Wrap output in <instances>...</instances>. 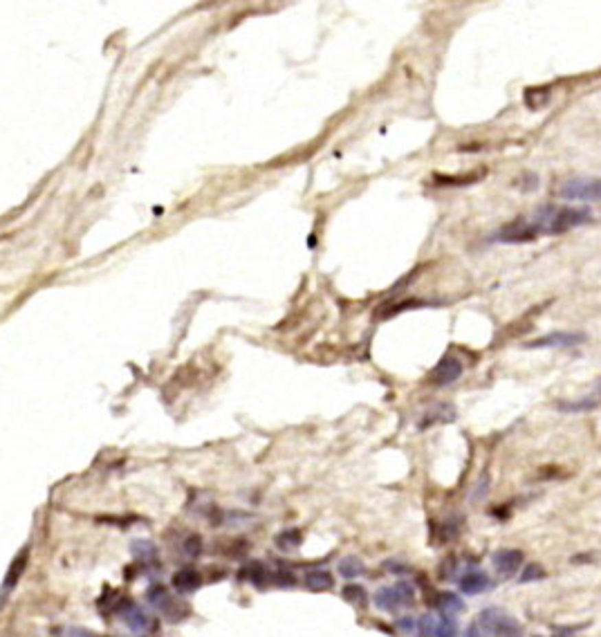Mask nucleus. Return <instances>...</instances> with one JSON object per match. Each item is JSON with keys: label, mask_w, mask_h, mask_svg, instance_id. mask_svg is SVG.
<instances>
[{"label": "nucleus", "mask_w": 601, "mask_h": 637, "mask_svg": "<svg viewBox=\"0 0 601 637\" xmlns=\"http://www.w3.org/2000/svg\"><path fill=\"white\" fill-rule=\"evenodd\" d=\"M171 583H173V588L177 590V592H196L200 585H202V574L196 570V568H191V566H186V568H182V570H177L175 574H173V579H171Z\"/></svg>", "instance_id": "4468645a"}, {"label": "nucleus", "mask_w": 601, "mask_h": 637, "mask_svg": "<svg viewBox=\"0 0 601 637\" xmlns=\"http://www.w3.org/2000/svg\"><path fill=\"white\" fill-rule=\"evenodd\" d=\"M422 305H427V301H418V299H406V301H400L395 305H386L384 310H379V317L382 319H388L393 317L397 312H404V310H416V308H422Z\"/></svg>", "instance_id": "4be33fe9"}, {"label": "nucleus", "mask_w": 601, "mask_h": 637, "mask_svg": "<svg viewBox=\"0 0 601 637\" xmlns=\"http://www.w3.org/2000/svg\"><path fill=\"white\" fill-rule=\"evenodd\" d=\"M131 550H133V557L137 559L139 563H150L157 559V550L150 541L146 539H139V541H133L131 543Z\"/></svg>", "instance_id": "6ab92c4d"}, {"label": "nucleus", "mask_w": 601, "mask_h": 637, "mask_svg": "<svg viewBox=\"0 0 601 637\" xmlns=\"http://www.w3.org/2000/svg\"><path fill=\"white\" fill-rule=\"evenodd\" d=\"M462 370H464L462 361L455 355L449 353V355H444L442 359L435 364L433 370L429 372V384H433V386H449V384H453V381L462 375Z\"/></svg>", "instance_id": "423d86ee"}, {"label": "nucleus", "mask_w": 601, "mask_h": 637, "mask_svg": "<svg viewBox=\"0 0 601 637\" xmlns=\"http://www.w3.org/2000/svg\"><path fill=\"white\" fill-rule=\"evenodd\" d=\"M27 563H30V546H25L19 555L14 557V561H12V566H10V570H7V574H5V579H3V590H0V601H3L7 594H10L14 588H16V583L21 581V577L25 574V568H27Z\"/></svg>", "instance_id": "9d476101"}, {"label": "nucleus", "mask_w": 601, "mask_h": 637, "mask_svg": "<svg viewBox=\"0 0 601 637\" xmlns=\"http://www.w3.org/2000/svg\"><path fill=\"white\" fill-rule=\"evenodd\" d=\"M538 238V225L525 223V220H516V223L505 225L501 232L496 234V241L501 243H510V245H521V243H530Z\"/></svg>", "instance_id": "0eeeda50"}, {"label": "nucleus", "mask_w": 601, "mask_h": 637, "mask_svg": "<svg viewBox=\"0 0 601 637\" xmlns=\"http://www.w3.org/2000/svg\"><path fill=\"white\" fill-rule=\"evenodd\" d=\"M303 581H306V588L312 590V592H324V590H330L334 585L332 574H330L328 570H321V568L306 572V579Z\"/></svg>", "instance_id": "dca6fc26"}, {"label": "nucleus", "mask_w": 601, "mask_h": 637, "mask_svg": "<svg viewBox=\"0 0 601 637\" xmlns=\"http://www.w3.org/2000/svg\"><path fill=\"white\" fill-rule=\"evenodd\" d=\"M478 624L494 637H523V626L519 619L501 608H487L478 617Z\"/></svg>", "instance_id": "7ed1b4c3"}, {"label": "nucleus", "mask_w": 601, "mask_h": 637, "mask_svg": "<svg viewBox=\"0 0 601 637\" xmlns=\"http://www.w3.org/2000/svg\"><path fill=\"white\" fill-rule=\"evenodd\" d=\"M435 624H438V622H435L433 617H431V615H424V617H422L420 622H418L420 635H422V637H433V633H435Z\"/></svg>", "instance_id": "a878e982"}, {"label": "nucleus", "mask_w": 601, "mask_h": 637, "mask_svg": "<svg viewBox=\"0 0 601 637\" xmlns=\"http://www.w3.org/2000/svg\"><path fill=\"white\" fill-rule=\"evenodd\" d=\"M433 637H458V624H455V619L442 615V622L435 624Z\"/></svg>", "instance_id": "5701e85b"}, {"label": "nucleus", "mask_w": 601, "mask_h": 637, "mask_svg": "<svg viewBox=\"0 0 601 637\" xmlns=\"http://www.w3.org/2000/svg\"><path fill=\"white\" fill-rule=\"evenodd\" d=\"M339 574L345 577V579H357V577L366 574V563L359 557L348 555L339 561Z\"/></svg>", "instance_id": "a211bd4d"}, {"label": "nucleus", "mask_w": 601, "mask_h": 637, "mask_svg": "<svg viewBox=\"0 0 601 637\" xmlns=\"http://www.w3.org/2000/svg\"><path fill=\"white\" fill-rule=\"evenodd\" d=\"M397 628H400L402 633H413L418 628V624H416V619H411V617H402V619H397Z\"/></svg>", "instance_id": "cd10ccee"}, {"label": "nucleus", "mask_w": 601, "mask_h": 637, "mask_svg": "<svg viewBox=\"0 0 601 637\" xmlns=\"http://www.w3.org/2000/svg\"><path fill=\"white\" fill-rule=\"evenodd\" d=\"M586 342L583 333H549L541 339L530 342L528 348H574Z\"/></svg>", "instance_id": "9b49d317"}, {"label": "nucleus", "mask_w": 601, "mask_h": 637, "mask_svg": "<svg viewBox=\"0 0 601 637\" xmlns=\"http://www.w3.org/2000/svg\"><path fill=\"white\" fill-rule=\"evenodd\" d=\"M416 601V588L411 583L400 581L395 585H386L375 592V606L384 613H397L404 606H411Z\"/></svg>", "instance_id": "20e7f679"}, {"label": "nucleus", "mask_w": 601, "mask_h": 637, "mask_svg": "<svg viewBox=\"0 0 601 637\" xmlns=\"http://www.w3.org/2000/svg\"><path fill=\"white\" fill-rule=\"evenodd\" d=\"M120 615L124 619V624L135 633H146L148 628H153V617H150L144 608L135 606V604L120 606Z\"/></svg>", "instance_id": "f8f14e48"}, {"label": "nucleus", "mask_w": 601, "mask_h": 637, "mask_svg": "<svg viewBox=\"0 0 601 637\" xmlns=\"http://www.w3.org/2000/svg\"><path fill=\"white\" fill-rule=\"evenodd\" d=\"M65 637H99L95 631H88V628H79V626H70L65 631Z\"/></svg>", "instance_id": "bb28decb"}, {"label": "nucleus", "mask_w": 601, "mask_h": 637, "mask_svg": "<svg viewBox=\"0 0 601 637\" xmlns=\"http://www.w3.org/2000/svg\"><path fill=\"white\" fill-rule=\"evenodd\" d=\"M341 597L348 601V604L357 606V608L368 606V590L363 588L361 583H345L343 590H341Z\"/></svg>", "instance_id": "f3484780"}, {"label": "nucleus", "mask_w": 601, "mask_h": 637, "mask_svg": "<svg viewBox=\"0 0 601 637\" xmlns=\"http://www.w3.org/2000/svg\"><path fill=\"white\" fill-rule=\"evenodd\" d=\"M492 563H494V570L498 572V577H503V579H507V577H514L516 572L521 570V566H523V552L516 550V548H503V550L494 552Z\"/></svg>", "instance_id": "6e6552de"}, {"label": "nucleus", "mask_w": 601, "mask_h": 637, "mask_svg": "<svg viewBox=\"0 0 601 637\" xmlns=\"http://www.w3.org/2000/svg\"><path fill=\"white\" fill-rule=\"evenodd\" d=\"M489 585H492V581H489V574L485 570H467L458 579V588L464 594H480L489 590Z\"/></svg>", "instance_id": "ddd939ff"}, {"label": "nucleus", "mask_w": 601, "mask_h": 637, "mask_svg": "<svg viewBox=\"0 0 601 637\" xmlns=\"http://www.w3.org/2000/svg\"><path fill=\"white\" fill-rule=\"evenodd\" d=\"M438 608L442 610L444 617H451V615H455V613H460V610L464 608V604L460 601L458 594H453V592H442V594L438 597Z\"/></svg>", "instance_id": "aec40b11"}, {"label": "nucleus", "mask_w": 601, "mask_h": 637, "mask_svg": "<svg viewBox=\"0 0 601 637\" xmlns=\"http://www.w3.org/2000/svg\"><path fill=\"white\" fill-rule=\"evenodd\" d=\"M464 637H487V631L476 622V624H471L467 628V635H464Z\"/></svg>", "instance_id": "c85d7f7f"}, {"label": "nucleus", "mask_w": 601, "mask_h": 637, "mask_svg": "<svg viewBox=\"0 0 601 637\" xmlns=\"http://www.w3.org/2000/svg\"><path fill=\"white\" fill-rule=\"evenodd\" d=\"M182 550H184V557L198 559L202 555V539L198 534H191V537H186V541L182 543Z\"/></svg>", "instance_id": "393cba45"}, {"label": "nucleus", "mask_w": 601, "mask_h": 637, "mask_svg": "<svg viewBox=\"0 0 601 637\" xmlns=\"http://www.w3.org/2000/svg\"><path fill=\"white\" fill-rule=\"evenodd\" d=\"M601 406V377L592 384V388L586 395H581L579 400L572 402H558L556 409L563 413H586V411H595Z\"/></svg>", "instance_id": "1a4fd4ad"}, {"label": "nucleus", "mask_w": 601, "mask_h": 637, "mask_svg": "<svg viewBox=\"0 0 601 637\" xmlns=\"http://www.w3.org/2000/svg\"><path fill=\"white\" fill-rule=\"evenodd\" d=\"M592 216L588 209H574V207H543L541 211V223L549 234H563L568 229L581 227L590 223Z\"/></svg>", "instance_id": "f257e3e1"}, {"label": "nucleus", "mask_w": 601, "mask_h": 637, "mask_svg": "<svg viewBox=\"0 0 601 637\" xmlns=\"http://www.w3.org/2000/svg\"><path fill=\"white\" fill-rule=\"evenodd\" d=\"M146 599H148V604H153L159 610V615H162L164 619H168L171 624L182 622V619H186L191 615L189 604H186V601L173 599L171 592H168L166 585H162V583L150 585V588L146 590Z\"/></svg>", "instance_id": "f03ea898"}, {"label": "nucleus", "mask_w": 601, "mask_h": 637, "mask_svg": "<svg viewBox=\"0 0 601 637\" xmlns=\"http://www.w3.org/2000/svg\"><path fill=\"white\" fill-rule=\"evenodd\" d=\"M240 579H247L256 588H267V585H274V572L267 570V566H262L260 561H251L249 566H245Z\"/></svg>", "instance_id": "2eb2a0df"}, {"label": "nucleus", "mask_w": 601, "mask_h": 637, "mask_svg": "<svg viewBox=\"0 0 601 637\" xmlns=\"http://www.w3.org/2000/svg\"><path fill=\"white\" fill-rule=\"evenodd\" d=\"M274 541H276V546L281 548V550L292 552V550H296V548L301 546L303 534H301V530H285V532L278 534V537H276Z\"/></svg>", "instance_id": "412c9836"}, {"label": "nucleus", "mask_w": 601, "mask_h": 637, "mask_svg": "<svg viewBox=\"0 0 601 637\" xmlns=\"http://www.w3.org/2000/svg\"><path fill=\"white\" fill-rule=\"evenodd\" d=\"M561 198L565 200H583V202H592V200H601V180H595V177H581V180H570L561 186Z\"/></svg>", "instance_id": "39448f33"}, {"label": "nucleus", "mask_w": 601, "mask_h": 637, "mask_svg": "<svg viewBox=\"0 0 601 637\" xmlns=\"http://www.w3.org/2000/svg\"><path fill=\"white\" fill-rule=\"evenodd\" d=\"M538 579H545V568L541 563H530L523 568V572L519 577L521 583H528V581H538Z\"/></svg>", "instance_id": "b1692460"}]
</instances>
